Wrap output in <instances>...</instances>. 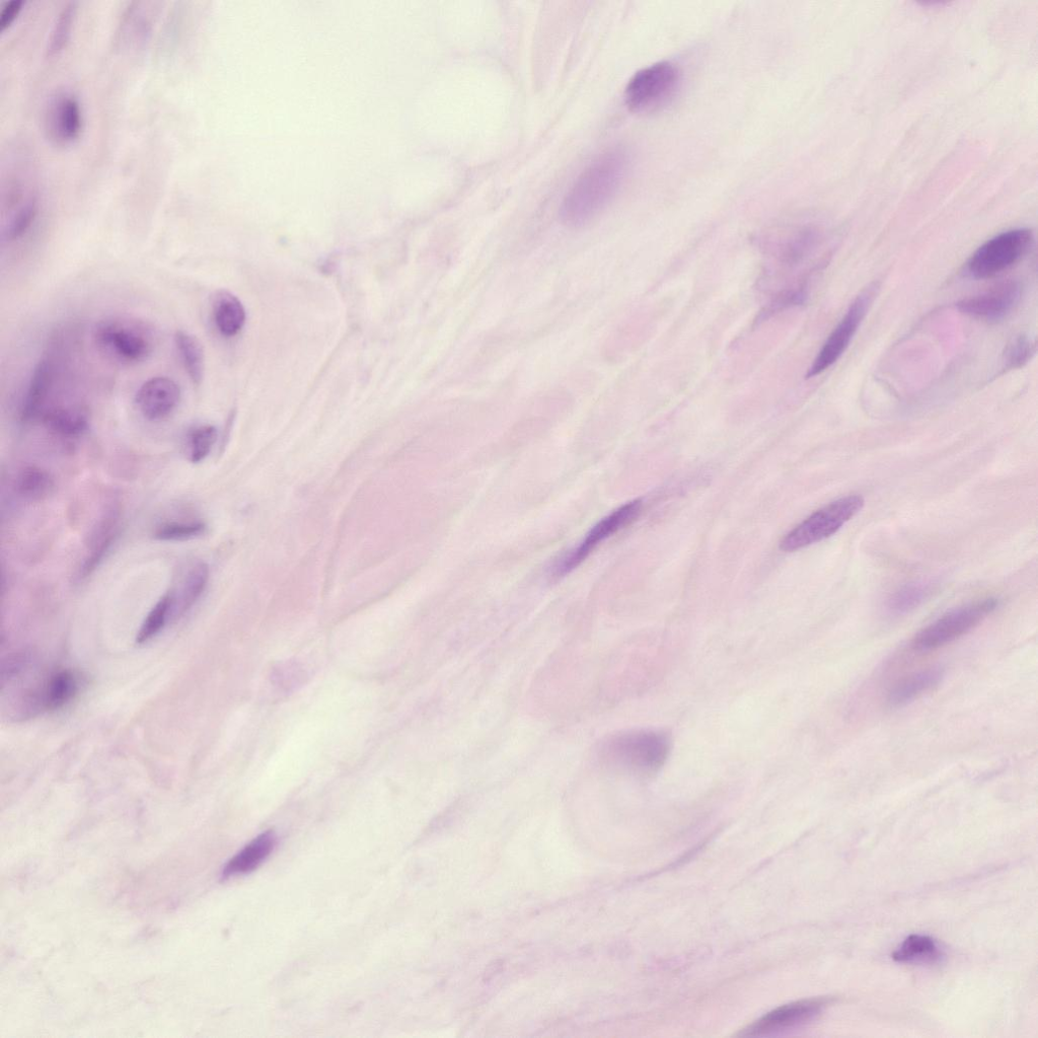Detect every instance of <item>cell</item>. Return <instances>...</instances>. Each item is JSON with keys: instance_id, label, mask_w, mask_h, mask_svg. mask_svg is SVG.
Instances as JSON below:
<instances>
[{"instance_id": "ffe728a7", "label": "cell", "mask_w": 1038, "mask_h": 1038, "mask_svg": "<svg viewBox=\"0 0 1038 1038\" xmlns=\"http://www.w3.org/2000/svg\"><path fill=\"white\" fill-rule=\"evenodd\" d=\"M55 488V480L51 473L36 466L23 469L15 482L16 492L30 502H40L49 498Z\"/></svg>"}, {"instance_id": "8fae6325", "label": "cell", "mask_w": 1038, "mask_h": 1038, "mask_svg": "<svg viewBox=\"0 0 1038 1038\" xmlns=\"http://www.w3.org/2000/svg\"><path fill=\"white\" fill-rule=\"evenodd\" d=\"M830 999L802 1000L782 1006L755 1022L744 1031V1036H763L793 1029L819 1017Z\"/></svg>"}, {"instance_id": "83f0119b", "label": "cell", "mask_w": 1038, "mask_h": 1038, "mask_svg": "<svg viewBox=\"0 0 1038 1038\" xmlns=\"http://www.w3.org/2000/svg\"><path fill=\"white\" fill-rule=\"evenodd\" d=\"M1036 352L1035 342L1026 335L1014 338L1006 347L1003 356V373L1028 363Z\"/></svg>"}, {"instance_id": "9c48e42d", "label": "cell", "mask_w": 1038, "mask_h": 1038, "mask_svg": "<svg viewBox=\"0 0 1038 1038\" xmlns=\"http://www.w3.org/2000/svg\"><path fill=\"white\" fill-rule=\"evenodd\" d=\"M876 289V285H870L857 296L813 360L806 375L807 379L822 375L842 357L863 322Z\"/></svg>"}, {"instance_id": "4dcf8cb0", "label": "cell", "mask_w": 1038, "mask_h": 1038, "mask_svg": "<svg viewBox=\"0 0 1038 1038\" xmlns=\"http://www.w3.org/2000/svg\"><path fill=\"white\" fill-rule=\"evenodd\" d=\"M23 6L22 0H11L0 13V30L7 29L20 13Z\"/></svg>"}, {"instance_id": "d6986e66", "label": "cell", "mask_w": 1038, "mask_h": 1038, "mask_svg": "<svg viewBox=\"0 0 1038 1038\" xmlns=\"http://www.w3.org/2000/svg\"><path fill=\"white\" fill-rule=\"evenodd\" d=\"M935 590L932 581H915L904 585L887 600L886 610L894 616L906 615L924 604Z\"/></svg>"}, {"instance_id": "e0dca14e", "label": "cell", "mask_w": 1038, "mask_h": 1038, "mask_svg": "<svg viewBox=\"0 0 1038 1038\" xmlns=\"http://www.w3.org/2000/svg\"><path fill=\"white\" fill-rule=\"evenodd\" d=\"M275 846L276 836L273 832L260 835L228 863L222 875L229 878L254 871L271 855Z\"/></svg>"}, {"instance_id": "f546056e", "label": "cell", "mask_w": 1038, "mask_h": 1038, "mask_svg": "<svg viewBox=\"0 0 1038 1038\" xmlns=\"http://www.w3.org/2000/svg\"><path fill=\"white\" fill-rule=\"evenodd\" d=\"M38 207L35 200L26 203L14 216L6 232L9 241L22 238L31 228L37 216Z\"/></svg>"}, {"instance_id": "d4e9b609", "label": "cell", "mask_w": 1038, "mask_h": 1038, "mask_svg": "<svg viewBox=\"0 0 1038 1038\" xmlns=\"http://www.w3.org/2000/svg\"><path fill=\"white\" fill-rule=\"evenodd\" d=\"M209 580V568L203 562L190 567L182 584L180 609L182 613L190 610L203 595Z\"/></svg>"}, {"instance_id": "4fadbf2b", "label": "cell", "mask_w": 1038, "mask_h": 1038, "mask_svg": "<svg viewBox=\"0 0 1038 1038\" xmlns=\"http://www.w3.org/2000/svg\"><path fill=\"white\" fill-rule=\"evenodd\" d=\"M180 401V387L166 377L146 381L135 396L139 412L150 421H160L169 417L177 409Z\"/></svg>"}, {"instance_id": "6da1fadb", "label": "cell", "mask_w": 1038, "mask_h": 1038, "mask_svg": "<svg viewBox=\"0 0 1038 1038\" xmlns=\"http://www.w3.org/2000/svg\"><path fill=\"white\" fill-rule=\"evenodd\" d=\"M623 151H611L593 162L577 179L560 210L567 227L582 228L598 216L618 193L628 171Z\"/></svg>"}, {"instance_id": "2e32d148", "label": "cell", "mask_w": 1038, "mask_h": 1038, "mask_svg": "<svg viewBox=\"0 0 1038 1038\" xmlns=\"http://www.w3.org/2000/svg\"><path fill=\"white\" fill-rule=\"evenodd\" d=\"M52 366L48 360L40 361L34 369L29 388L21 409V419L31 422L45 412L46 401L52 386Z\"/></svg>"}, {"instance_id": "4316f807", "label": "cell", "mask_w": 1038, "mask_h": 1038, "mask_svg": "<svg viewBox=\"0 0 1038 1038\" xmlns=\"http://www.w3.org/2000/svg\"><path fill=\"white\" fill-rule=\"evenodd\" d=\"M207 532V526L200 521L174 522L159 527L154 533L156 540L164 542L189 541L202 537Z\"/></svg>"}, {"instance_id": "484cf974", "label": "cell", "mask_w": 1038, "mask_h": 1038, "mask_svg": "<svg viewBox=\"0 0 1038 1038\" xmlns=\"http://www.w3.org/2000/svg\"><path fill=\"white\" fill-rule=\"evenodd\" d=\"M216 440L217 429L214 426L200 425L193 428L187 439L190 462L198 464L204 461L211 453Z\"/></svg>"}, {"instance_id": "30bf717a", "label": "cell", "mask_w": 1038, "mask_h": 1038, "mask_svg": "<svg viewBox=\"0 0 1038 1038\" xmlns=\"http://www.w3.org/2000/svg\"><path fill=\"white\" fill-rule=\"evenodd\" d=\"M1023 287L1017 280L1001 282L989 290L956 304L962 314L985 321H1000L1010 315L1022 298Z\"/></svg>"}, {"instance_id": "7a4b0ae2", "label": "cell", "mask_w": 1038, "mask_h": 1038, "mask_svg": "<svg viewBox=\"0 0 1038 1038\" xmlns=\"http://www.w3.org/2000/svg\"><path fill=\"white\" fill-rule=\"evenodd\" d=\"M672 739L657 729H636L611 737L604 757L613 766L634 775L656 774L670 757Z\"/></svg>"}, {"instance_id": "3957f363", "label": "cell", "mask_w": 1038, "mask_h": 1038, "mask_svg": "<svg viewBox=\"0 0 1038 1038\" xmlns=\"http://www.w3.org/2000/svg\"><path fill=\"white\" fill-rule=\"evenodd\" d=\"M95 340L107 358L133 365L150 358L157 346V334L150 323L129 316H113L96 327Z\"/></svg>"}, {"instance_id": "52a82bcc", "label": "cell", "mask_w": 1038, "mask_h": 1038, "mask_svg": "<svg viewBox=\"0 0 1038 1038\" xmlns=\"http://www.w3.org/2000/svg\"><path fill=\"white\" fill-rule=\"evenodd\" d=\"M680 83V72L671 62H658L640 71L630 80L625 99L635 112L651 111L669 101Z\"/></svg>"}, {"instance_id": "277c9868", "label": "cell", "mask_w": 1038, "mask_h": 1038, "mask_svg": "<svg viewBox=\"0 0 1038 1038\" xmlns=\"http://www.w3.org/2000/svg\"><path fill=\"white\" fill-rule=\"evenodd\" d=\"M864 504L862 496L849 495L826 505L787 534L780 543V549L791 553L834 536L862 510Z\"/></svg>"}, {"instance_id": "7402d4cb", "label": "cell", "mask_w": 1038, "mask_h": 1038, "mask_svg": "<svg viewBox=\"0 0 1038 1038\" xmlns=\"http://www.w3.org/2000/svg\"><path fill=\"white\" fill-rule=\"evenodd\" d=\"M175 342L186 372L194 385H200L204 377V350L199 339L185 331H177Z\"/></svg>"}, {"instance_id": "ac0fdd59", "label": "cell", "mask_w": 1038, "mask_h": 1038, "mask_svg": "<svg viewBox=\"0 0 1038 1038\" xmlns=\"http://www.w3.org/2000/svg\"><path fill=\"white\" fill-rule=\"evenodd\" d=\"M213 317L218 331L226 336H236L246 322V311L235 295L218 291L213 300Z\"/></svg>"}, {"instance_id": "5b68a950", "label": "cell", "mask_w": 1038, "mask_h": 1038, "mask_svg": "<svg viewBox=\"0 0 1038 1038\" xmlns=\"http://www.w3.org/2000/svg\"><path fill=\"white\" fill-rule=\"evenodd\" d=\"M999 603V600L991 598L951 610L922 629L912 640V648L928 652L959 639L995 612Z\"/></svg>"}, {"instance_id": "5bb4252c", "label": "cell", "mask_w": 1038, "mask_h": 1038, "mask_svg": "<svg viewBox=\"0 0 1038 1038\" xmlns=\"http://www.w3.org/2000/svg\"><path fill=\"white\" fill-rule=\"evenodd\" d=\"M944 678V670L940 666L914 673L896 684L887 695V705L891 708L904 707L925 693L936 688Z\"/></svg>"}, {"instance_id": "8992f818", "label": "cell", "mask_w": 1038, "mask_h": 1038, "mask_svg": "<svg viewBox=\"0 0 1038 1038\" xmlns=\"http://www.w3.org/2000/svg\"><path fill=\"white\" fill-rule=\"evenodd\" d=\"M1034 244L1033 232L1016 229L982 245L967 263V274L976 280L993 278L1019 263Z\"/></svg>"}, {"instance_id": "f1b7e54d", "label": "cell", "mask_w": 1038, "mask_h": 1038, "mask_svg": "<svg viewBox=\"0 0 1038 1038\" xmlns=\"http://www.w3.org/2000/svg\"><path fill=\"white\" fill-rule=\"evenodd\" d=\"M74 13H76V7L71 3L66 5L58 15L48 41V55L59 53L66 45L70 35Z\"/></svg>"}, {"instance_id": "603a6c76", "label": "cell", "mask_w": 1038, "mask_h": 1038, "mask_svg": "<svg viewBox=\"0 0 1038 1038\" xmlns=\"http://www.w3.org/2000/svg\"><path fill=\"white\" fill-rule=\"evenodd\" d=\"M76 675L61 671L52 675L44 687V709L57 710L67 704L79 691Z\"/></svg>"}, {"instance_id": "ba28073f", "label": "cell", "mask_w": 1038, "mask_h": 1038, "mask_svg": "<svg viewBox=\"0 0 1038 1038\" xmlns=\"http://www.w3.org/2000/svg\"><path fill=\"white\" fill-rule=\"evenodd\" d=\"M642 506L641 500H634L604 517L577 547L555 561L551 566L550 576L561 578L576 569L603 542L634 523L641 513Z\"/></svg>"}, {"instance_id": "9a60e30c", "label": "cell", "mask_w": 1038, "mask_h": 1038, "mask_svg": "<svg viewBox=\"0 0 1038 1038\" xmlns=\"http://www.w3.org/2000/svg\"><path fill=\"white\" fill-rule=\"evenodd\" d=\"M41 418L49 431L63 438L79 437L88 430L90 425L87 410L78 405L46 409Z\"/></svg>"}, {"instance_id": "7c38bea8", "label": "cell", "mask_w": 1038, "mask_h": 1038, "mask_svg": "<svg viewBox=\"0 0 1038 1038\" xmlns=\"http://www.w3.org/2000/svg\"><path fill=\"white\" fill-rule=\"evenodd\" d=\"M83 128L80 103L69 93H58L51 98L45 113V131L57 145H66L78 139Z\"/></svg>"}, {"instance_id": "44dd1931", "label": "cell", "mask_w": 1038, "mask_h": 1038, "mask_svg": "<svg viewBox=\"0 0 1038 1038\" xmlns=\"http://www.w3.org/2000/svg\"><path fill=\"white\" fill-rule=\"evenodd\" d=\"M942 958V951L937 942L926 935L909 936L893 953V959L902 963L932 965Z\"/></svg>"}, {"instance_id": "cb8c5ba5", "label": "cell", "mask_w": 1038, "mask_h": 1038, "mask_svg": "<svg viewBox=\"0 0 1038 1038\" xmlns=\"http://www.w3.org/2000/svg\"><path fill=\"white\" fill-rule=\"evenodd\" d=\"M175 595L174 592H168L166 595L156 604L150 613L146 616L142 623L140 630L136 637L138 644H144L154 637H156L165 627L170 617L172 609L175 607Z\"/></svg>"}]
</instances>
